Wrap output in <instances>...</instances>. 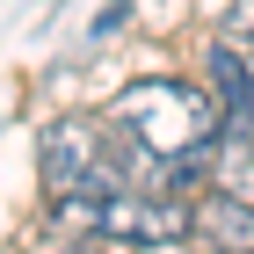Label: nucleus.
<instances>
[{
    "instance_id": "f257e3e1",
    "label": "nucleus",
    "mask_w": 254,
    "mask_h": 254,
    "mask_svg": "<svg viewBox=\"0 0 254 254\" xmlns=\"http://www.w3.org/2000/svg\"><path fill=\"white\" fill-rule=\"evenodd\" d=\"M109 124H117L145 160H153L160 175H167V189L196 182L203 167H211L218 138H225L218 102L196 95L189 80H138V87H124L117 109H109Z\"/></svg>"
},
{
    "instance_id": "0eeeda50",
    "label": "nucleus",
    "mask_w": 254,
    "mask_h": 254,
    "mask_svg": "<svg viewBox=\"0 0 254 254\" xmlns=\"http://www.w3.org/2000/svg\"><path fill=\"white\" fill-rule=\"evenodd\" d=\"M233 29H247V37H254V0H233Z\"/></svg>"
},
{
    "instance_id": "20e7f679",
    "label": "nucleus",
    "mask_w": 254,
    "mask_h": 254,
    "mask_svg": "<svg viewBox=\"0 0 254 254\" xmlns=\"http://www.w3.org/2000/svg\"><path fill=\"white\" fill-rule=\"evenodd\" d=\"M189 240H203L211 254H254V203L240 189H211L189 203Z\"/></svg>"
},
{
    "instance_id": "6e6552de",
    "label": "nucleus",
    "mask_w": 254,
    "mask_h": 254,
    "mask_svg": "<svg viewBox=\"0 0 254 254\" xmlns=\"http://www.w3.org/2000/svg\"><path fill=\"white\" fill-rule=\"evenodd\" d=\"M240 59H247V73H254V37H247V51H240Z\"/></svg>"
},
{
    "instance_id": "423d86ee",
    "label": "nucleus",
    "mask_w": 254,
    "mask_h": 254,
    "mask_svg": "<svg viewBox=\"0 0 254 254\" xmlns=\"http://www.w3.org/2000/svg\"><path fill=\"white\" fill-rule=\"evenodd\" d=\"M59 254H117V247H109V240H102V233H87V240H65Z\"/></svg>"
},
{
    "instance_id": "f03ea898",
    "label": "nucleus",
    "mask_w": 254,
    "mask_h": 254,
    "mask_svg": "<svg viewBox=\"0 0 254 254\" xmlns=\"http://www.w3.org/2000/svg\"><path fill=\"white\" fill-rule=\"evenodd\" d=\"M44 167V196L51 203H73V196H109L117 175H109V124L95 117H59L37 145Z\"/></svg>"
},
{
    "instance_id": "39448f33",
    "label": "nucleus",
    "mask_w": 254,
    "mask_h": 254,
    "mask_svg": "<svg viewBox=\"0 0 254 254\" xmlns=\"http://www.w3.org/2000/svg\"><path fill=\"white\" fill-rule=\"evenodd\" d=\"M203 73H211V95H218L225 131H247L254 124V73H247V59H240L233 44H211V51H203Z\"/></svg>"
},
{
    "instance_id": "1a4fd4ad",
    "label": "nucleus",
    "mask_w": 254,
    "mask_h": 254,
    "mask_svg": "<svg viewBox=\"0 0 254 254\" xmlns=\"http://www.w3.org/2000/svg\"><path fill=\"white\" fill-rule=\"evenodd\" d=\"M203 254H211V247H203Z\"/></svg>"
},
{
    "instance_id": "7ed1b4c3",
    "label": "nucleus",
    "mask_w": 254,
    "mask_h": 254,
    "mask_svg": "<svg viewBox=\"0 0 254 254\" xmlns=\"http://www.w3.org/2000/svg\"><path fill=\"white\" fill-rule=\"evenodd\" d=\"M95 233L102 240H138V247H182L189 240V196L182 189H109Z\"/></svg>"
}]
</instances>
